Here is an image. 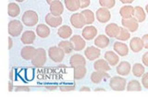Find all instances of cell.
<instances>
[{"instance_id":"23","label":"cell","mask_w":148,"mask_h":106,"mask_svg":"<svg viewBox=\"0 0 148 106\" xmlns=\"http://www.w3.org/2000/svg\"><path fill=\"white\" fill-rule=\"evenodd\" d=\"M94 68L95 69L96 71H104V72H106V71H109L111 67H110V65L108 64V62L106 61L105 59H98L96 60L94 64Z\"/></svg>"},{"instance_id":"9","label":"cell","mask_w":148,"mask_h":106,"mask_svg":"<svg viewBox=\"0 0 148 106\" xmlns=\"http://www.w3.org/2000/svg\"><path fill=\"white\" fill-rule=\"evenodd\" d=\"M69 41L73 45L74 51H82V49L85 48V41L83 39V37L80 35H73L69 38Z\"/></svg>"},{"instance_id":"8","label":"cell","mask_w":148,"mask_h":106,"mask_svg":"<svg viewBox=\"0 0 148 106\" xmlns=\"http://www.w3.org/2000/svg\"><path fill=\"white\" fill-rule=\"evenodd\" d=\"M95 16H96V20H98L100 23H106L110 20L111 13H110L108 8L101 7V8H98L96 10Z\"/></svg>"},{"instance_id":"39","label":"cell","mask_w":148,"mask_h":106,"mask_svg":"<svg viewBox=\"0 0 148 106\" xmlns=\"http://www.w3.org/2000/svg\"><path fill=\"white\" fill-rule=\"evenodd\" d=\"M142 84L143 86L145 88V89H148V72L145 73L142 77Z\"/></svg>"},{"instance_id":"14","label":"cell","mask_w":148,"mask_h":106,"mask_svg":"<svg viewBox=\"0 0 148 106\" xmlns=\"http://www.w3.org/2000/svg\"><path fill=\"white\" fill-rule=\"evenodd\" d=\"M69 65H71V67L73 68L77 67L85 66L86 60H85L84 56H82V54H75L71 57V59H69Z\"/></svg>"},{"instance_id":"31","label":"cell","mask_w":148,"mask_h":106,"mask_svg":"<svg viewBox=\"0 0 148 106\" xmlns=\"http://www.w3.org/2000/svg\"><path fill=\"white\" fill-rule=\"evenodd\" d=\"M133 17L136 18V20L139 22H143L145 20L146 18V15H145V12L143 10V8L142 7H134V15Z\"/></svg>"},{"instance_id":"26","label":"cell","mask_w":148,"mask_h":106,"mask_svg":"<svg viewBox=\"0 0 148 106\" xmlns=\"http://www.w3.org/2000/svg\"><path fill=\"white\" fill-rule=\"evenodd\" d=\"M119 15L122 18H132L134 15V7L130 6V5H125L119 9Z\"/></svg>"},{"instance_id":"20","label":"cell","mask_w":148,"mask_h":106,"mask_svg":"<svg viewBox=\"0 0 148 106\" xmlns=\"http://www.w3.org/2000/svg\"><path fill=\"white\" fill-rule=\"evenodd\" d=\"M49 9L51 14H53L55 16H60L64 11V6L59 0H57V1H54L53 3L50 4Z\"/></svg>"},{"instance_id":"12","label":"cell","mask_w":148,"mask_h":106,"mask_svg":"<svg viewBox=\"0 0 148 106\" xmlns=\"http://www.w3.org/2000/svg\"><path fill=\"white\" fill-rule=\"evenodd\" d=\"M100 54H101L100 49L98 47H95V46H89V47L85 49V52H84L85 57L88 60H90V61L96 60L100 56Z\"/></svg>"},{"instance_id":"43","label":"cell","mask_w":148,"mask_h":106,"mask_svg":"<svg viewBox=\"0 0 148 106\" xmlns=\"http://www.w3.org/2000/svg\"><path fill=\"white\" fill-rule=\"evenodd\" d=\"M143 44H145V48L148 49V34H145L143 36Z\"/></svg>"},{"instance_id":"16","label":"cell","mask_w":148,"mask_h":106,"mask_svg":"<svg viewBox=\"0 0 148 106\" xmlns=\"http://www.w3.org/2000/svg\"><path fill=\"white\" fill-rule=\"evenodd\" d=\"M35 38H36L35 32H34L32 31H26L22 33L21 41L23 44L28 45V44L34 43L35 41Z\"/></svg>"},{"instance_id":"30","label":"cell","mask_w":148,"mask_h":106,"mask_svg":"<svg viewBox=\"0 0 148 106\" xmlns=\"http://www.w3.org/2000/svg\"><path fill=\"white\" fill-rule=\"evenodd\" d=\"M8 12L9 17L16 18L20 15L21 8L18 7V5H17L16 3H9L8 7Z\"/></svg>"},{"instance_id":"27","label":"cell","mask_w":148,"mask_h":106,"mask_svg":"<svg viewBox=\"0 0 148 106\" xmlns=\"http://www.w3.org/2000/svg\"><path fill=\"white\" fill-rule=\"evenodd\" d=\"M36 34L40 38H47L50 35V29L47 25L45 24H39L36 28Z\"/></svg>"},{"instance_id":"36","label":"cell","mask_w":148,"mask_h":106,"mask_svg":"<svg viewBox=\"0 0 148 106\" xmlns=\"http://www.w3.org/2000/svg\"><path fill=\"white\" fill-rule=\"evenodd\" d=\"M130 38H131V33H130V31L126 29V28L120 27L119 34L118 35V37L116 39H118L119 41H126Z\"/></svg>"},{"instance_id":"2","label":"cell","mask_w":148,"mask_h":106,"mask_svg":"<svg viewBox=\"0 0 148 106\" xmlns=\"http://www.w3.org/2000/svg\"><path fill=\"white\" fill-rule=\"evenodd\" d=\"M46 63V52L43 48L36 49V52L32 59V66L36 67H41Z\"/></svg>"},{"instance_id":"25","label":"cell","mask_w":148,"mask_h":106,"mask_svg":"<svg viewBox=\"0 0 148 106\" xmlns=\"http://www.w3.org/2000/svg\"><path fill=\"white\" fill-rule=\"evenodd\" d=\"M58 35L64 40H66L68 38H71L72 35V30L71 28L68 25H63L61 27H59V29L58 30Z\"/></svg>"},{"instance_id":"24","label":"cell","mask_w":148,"mask_h":106,"mask_svg":"<svg viewBox=\"0 0 148 106\" xmlns=\"http://www.w3.org/2000/svg\"><path fill=\"white\" fill-rule=\"evenodd\" d=\"M95 45H96V47L102 49L106 48L109 45L108 37L104 34H100L98 36H96V38L95 39Z\"/></svg>"},{"instance_id":"19","label":"cell","mask_w":148,"mask_h":106,"mask_svg":"<svg viewBox=\"0 0 148 106\" xmlns=\"http://www.w3.org/2000/svg\"><path fill=\"white\" fill-rule=\"evenodd\" d=\"M114 51L117 53L119 56H126L129 54V47L128 45H126L123 43H120V41H117L113 45Z\"/></svg>"},{"instance_id":"6","label":"cell","mask_w":148,"mask_h":106,"mask_svg":"<svg viewBox=\"0 0 148 106\" xmlns=\"http://www.w3.org/2000/svg\"><path fill=\"white\" fill-rule=\"evenodd\" d=\"M69 21H71V25L76 29H82L86 25L85 18L82 13H74L69 18Z\"/></svg>"},{"instance_id":"44","label":"cell","mask_w":148,"mask_h":106,"mask_svg":"<svg viewBox=\"0 0 148 106\" xmlns=\"http://www.w3.org/2000/svg\"><path fill=\"white\" fill-rule=\"evenodd\" d=\"M119 1L120 2H121L122 4H125V5H127V4H132L133 1H134V0H119Z\"/></svg>"},{"instance_id":"50","label":"cell","mask_w":148,"mask_h":106,"mask_svg":"<svg viewBox=\"0 0 148 106\" xmlns=\"http://www.w3.org/2000/svg\"><path fill=\"white\" fill-rule=\"evenodd\" d=\"M95 92H96V91H106V90H105V89H102V88H98V89H95Z\"/></svg>"},{"instance_id":"7","label":"cell","mask_w":148,"mask_h":106,"mask_svg":"<svg viewBox=\"0 0 148 106\" xmlns=\"http://www.w3.org/2000/svg\"><path fill=\"white\" fill-rule=\"evenodd\" d=\"M121 24L122 27L126 28L130 32H135L139 28V21L134 17L129 18H122Z\"/></svg>"},{"instance_id":"40","label":"cell","mask_w":148,"mask_h":106,"mask_svg":"<svg viewBox=\"0 0 148 106\" xmlns=\"http://www.w3.org/2000/svg\"><path fill=\"white\" fill-rule=\"evenodd\" d=\"M15 91H30V87L27 86H16L14 88Z\"/></svg>"},{"instance_id":"15","label":"cell","mask_w":148,"mask_h":106,"mask_svg":"<svg viewBox=\"0 0 148 106\" xmlns=\"http://www.w3.org/2000/svg\"><path fill=\"white\" fill-rule=\"evenodd\" d=\"M120 27L116 23H109L106 27V34L110 38H117L119 34Z\"/></svg>"},{"instance_id":"3","label":"cell","mask_w":148,"mask_h":106,"mask_svg":"<svg viewBox=\"0 0 148 106\" xmlns=\"http://www.w3.org/2000/svg\"><path fill=\"white\" fill-rule=\"evenodd\" d=\"M126 80L122 77H113L110 78L109 87L115 91H123L126 90Z\"/></svg>"},{"instance_id":"11","label":"cell","mask_w":148,"mask_h":106,"mask_svg":"<svg viewBox=\"0 0 148 106\" xmlns=\"http://www.w3.org/2000/svg\"><path fill=\"white\" fill-rule=\"evenodd\" d=\"M97 29L95 26H91V25H88L86 27L83 28L82 30V37L87 41H91L94 38H96L97 36Z\"/></svg>"},{"instance_id":"41","label":"cell","mask_w":148,"mask_h":106,"mask_svg":"<svg viewBox=\"0 0 148 106\" xmlns=\"http://www.w3.org/2000/svg\"><path fill=\"white\" fill-rule=\"evenodd\" d=\"M80 4H81V8H85L90 6L91 0H80Z\"/></svg>"},{"instance_id":"45","label":"cell","mask_w":148,"mask_h":106,"mask_svg":"<svg viewBox=\"0 0 148 106\" xmlns=\"http://www.w3.org/2000/svg\"><path fill=\"white\" fill-rule=\"evenodd\" d=\"M13 90H14V88H13V83H12V81L10 80V81L8 82V91H9V92H11Z\"/></svg>"},{"instance_id":"47","label":"cell","mask_w":148,"mask_h":106,"mask_svg":"<svg viewBox=\"0 0 148 106\" xmlns=\"http://www.w3.org/2000/svg\"><path fill=\"white\" fill-rule=\"evenodd\" d=\"M91 90H90V88L89 87H85V86H83V87H82L81 89H80V91L82 92V91H90Z\"/></svg>"},{"instance_id":"37","label":"cell","mask_w":148,"mask_h":106,"mask_svg":"<svg viewBox=\"0 0 148 106\" xmlns=\"http://www.w3.org/2000/svg\"><path fill=\"white\" fill-rule=\"evenodd\" d=\"M99 4L102 7H106L109 9L115 7L116 1L115 0H99Z\"/></svg>"},{"instance_id":"51","label":"cell","mask_w":148,"mask_h":106,"mask_svg":"<svg viewBox=\"0 0 148 106\" xmlns=\"http://www.w3.org/2000/svg\"><path fill=\"white\" fill-rule=\"evenodd\" d=\"M54 1H57V0H46V3L50 5L51 3H53Z\"/></svg>"},{"instance_id":"4","label":"cell","mask_w":148,"mask_h":106,"mask_svg":"<svg viewBox=\"0 0 148 106\" xmlns=\"http://www.w3.org/2000/svg\"><path fill=\"white\" fill-rule=\"evenodd\" d=\"M65 52L59 46H52L48 50V55L51 60L56 63H60L63 61L65 57Z\"/></svg>"},{"instance_id":"22","label":"cell","mask_w":148,"mask_h":106,"mask_svg":"<svg viewBox=\"0 0 148 106\" xmlns=\"http://www.w3.org/2000/svg\"><path fill=\"white\" fill-rule=\"evenodd\" d=\"M105 59L108 62L111 67H115L119 64V55L117 53H114L112 51H108L105 53Z\"/></svg>"},{"instance_id":"13","label":"cell","mask_w":148,"mask_h":106,"mask_svg":"<svg viewBox=\"0 0 148 106\" xmlns=\"http://www.w3.org/2000/svg\"><path fill=\"white\" fill-rule=\"evenodd\" d=\"M130 48L133 53H139L145 48V44H143V39L139 38V37H133V38L130 41Z\"/></svg>"},{"instance_id":"28","label":"cell","mask_w":148,"mask_h":106,"mask_svg":"<svg viewBox=\"0 0 148 106\" xmlns=\"http://www.w3.org/2000/svg\"><path fill=\"white\" fill-rule=\"evenodd\" d=\"M64 3L69 11L74 12L81 8L80 0H64Z\"/></svg>"},{"instance_id":"5","label":"cell","mask_w":148,"mask_h":106,"mask_svg":"<svg viewBox=\"0 0 148 106\" xmlns=\"http://www.w3.org/2000/svg\"><path fill=\"white\" fill-rule=\"evenodd\" d=\"M23 31V25L20 20H14L8 23V33L12 37H18L21 34Z\"/></svg>"},{"instance_id":"38","label":"cell","mask_w":148,"mask_h":106,"mask_svg":"<svg viewBox=\"0 0 148 106\" xmlns=\"http://www.w3.org/2000/svg\"><path fill=\"white\" fill-rule=\"evenodd\" d=\"M59 90L65 92V91H72L75 90V84H71V85H63L59 87Z\"/></svg>"},{"instance_id":"49","label":"cell","mask_w":148,"mask_h":106,"mask_svg":"<svg viewBox=\"0 0 148 106\" xmlns=\"http://www.w3.org/2000/svg\"><path fill=\"white\" fill-rule=\"evenodd\" d=\"M9 80H10L11 81L13 80V70H11L10 73H9Z\"/></svg>"},{"instance_id":"42","label":"cell","mask_w":148,"mask_h":106,"mask_svg":"<svg viewBox=\"0 0 148 106\" xmlns=\"http://www.w3.org/2000/svg\"><path fill=\"white\" fill-rule=\"evenodd\" d=\"M142 62L145 67H148V52L143 54V57H142Z\"/></svg>"},{"instance_id":"48","label":"cell","mask_w":148,"mask_h":106,"mask_svg":"<svg viewBox=\"0 0 148 106\" xmlns=\"http://www.w3.org/2000/svg\"><path fill=\"white\" fill-rule=\"evenodd\" d=\"M46 89H47L48 90H56L58 89V87L57 86H48Z\"/></svg>"},{"instance_id":"17","label":"cell","mask_w":148,"mask_h":106,"mask_svg":"<svg viewBox=\"0 0 148 106\" xmlns=\"http://www.w3.org/2000/svg\"><path fill=\"white\" fill-rule=\"evenodd\" d=\"M131 69H132L131 64L126 61H122L119 64L116 70H117V73L120 76H128L130 72H131Z\"/></svg>"},{"instance_id":"21","label":"cell","mask_w":148,"mask_h":106,"mask_svg":"<svg viewBox=\"0 0 148 106\" xmlns=\"http://www.w3.org/2000/svg\"><path fill=\"white\" fill-rule=\"evenodd\" d=\"M91 81L95 84H99L101 81L103 80V78H109V75L106 72L104 71H95L91 74Z\"/></svg>"},{"instance_id":"52","label":"cell","mask_w":148,"mask_h":106,"mask_svg":"<svg viewBox=\"0 0 148 106\" xmlns=\"http://www.w3.org/2000/svg\"><path fill=\"white\" fill-rule=\"evenodd\" d=\"M145 11H146V13L148 14V4L146 5V7H145Z\"/></svg>"},{"instance_id":"53","label":"cell","mask_w":148,"mask_h":106,"mask_svg":"<svg viewBox=\"0 0 148 106\" xmlns=\"http://www.w3.org/2000/svg\"><path fill=\"white\" fill-rule=\"evenodd\" d=\"M15 1H17V2H20V3H21V2H24L25 0H15Z\"/></svg>"},{"instance_id":"34","label":"cell","mask_w":148,"mask_h":106,"mask_svg":"<svg viewBox=\"0 0 148 106\" xmlns=\"http://www.w3.org/2000/svg\"><path fill=\"white\" fill-rule=\"evenodd\" d=\"M58 46L64 51L65 54H67L72 53V51L74 50L73 49V45L71 43V41H60V43H58Z\"/></svg>"},{"instance_id":"33","label":"cell","mask_w":148,"mask_h":106,"mask_svg":"<svg viewBox=\"0 0 148 106\" xmlns=\"http://www.w3.org/2000/svg\"><path fill=\"white\" fill-rule=\"evenodd\" d=\"M145 66H143L140 63H136L133 65L132 67V74L133 76H135L137 77H141L145 72Z\"/></svg>"},{"instance_id":"46","label":"cell","mask_w":148,"mask_h":106,"mask_svg":"<svg viewBox=\"0 0 148 106\" xmlns=\"http://www.w3.org/2000/svg\"><path fill=\"white\" fill-rule=\"evenodd\" d=\"M13 46V41L11 39V37H9L8 38V49H11Z\"/></svg>"},{"instance_id":"32","label":"cell","mask_w":148,"mask_h":106,"mask_svg":"<svg viewBox=\"0 0 148 106\" xmlns=\"http://www.w3.org/2000/svg\"><path fill=\"white\" fill-rule=\"evenodd\" d=\"M81 13L82 14L83 17H84V18H85L86 25H91L95 22V15L92 10H90V9H84V10H82Z\"/></svg>"},{"instance_id":"29","label":"cell","mask_w":148,"mask_h":106,"mask_svg":"<svg viewBox=\"0 0 148 106\" xmlns=\"http://www.w3.org/2000/svg\"><path fill=\"white\" fill-rule=\"evenodd\" d=\"M86 67L85 66H82V67H74V72H73V77L75 80H80L82 78H83L86 75Z\"/></svg>"},{"instance_id":"1","label":"cell","mask_w":148,"mask_h":106,"mask_svg":"<svg viewBox=\"0 0 148 106\" xmlns=\"http://www.w3.org/2000/svg\"><path fill=\"white\" fill-rule=\"evenodd\" d=\"M22 23L27 27H34L35 26L39 20L38 14L34 10H27L23 13L21 16Z\"/></svg>"},{"instance_id":"35","label":"cell","mask_w":148,"mask_h":106,"mask_svg":"<svg viewBox=\"0 0 148 106\" xmlns=\"http://www.w3.org/2000/svg\"><path fill=\"white\" fill-rule=\"evenodd\" d=\"M126 90H128V91H141L142 90L141 83L138 80H131L127 84Z\"/></svg>"},{"instance_id":"10","label":"cell","mask_w":148,"mask_h":106,"mask_svg":"<svg viewBox=\"0 0 148 106\" xmlns=\"http://www.w3.org/2000/svg\"><path fill=\"white\" fill-rule=\"evenodd\" d=\"M62 18L61 16H55L53 14H47L45 16V22L48 26L52 28H58L62 24Z\"/></svg>"},{"instance_id":"18","label":"cell","mask_w":148,"mask_h":106,"mask_svg":"<svg viewBox=\"0 0 148 106\" xmlns=\"http://www.w3.org/2000/svg\"><path fill=\"white\" fill-rule=\"evenodd\" d=\"M36 52V49L34 47V46H30V45H27V46H24L21 51V57L24 59V60H32V57H34V55Z\"/></svg>"}]
</instances>
